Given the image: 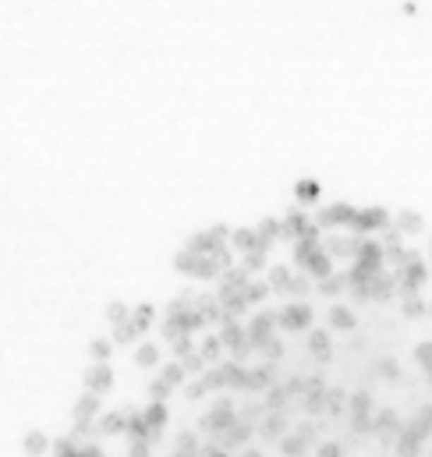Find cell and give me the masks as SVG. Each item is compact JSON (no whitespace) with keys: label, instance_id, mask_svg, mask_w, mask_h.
I'll return each instance as SVG.
<instances>
[{"label":"cell","instance_id":"obj_30","mask_svg":"<svg viewBox=\"0 0 432 457\" xmlns=\"http://www.w3.org/2000/svg\"><path fill=\"white\" fill-rule=\"evenodd\" d=\"M205 393H209V390H205V383H202V376H195V379H191V383L184 386V397H188V400H202Z\"/></svg>","mask_w":432,"mask_h":457},{"label":"cell","instance_id":"obj_1","mask_svg":"<svg viewBox=\"0 0 432 457\" xmlns=\"http://www.w3.org/2000/svg\"><path fill=\"white\" fill-rule=\"evenodd\" d=\"M238 422V404L231 400V397H216L212 400V408L198 418V429L202 432H209V436H220L224 429H231Z\"/></svg>","mask_w":432,"mask_h":457},{"label":"cell","instance_id":"obj_15","mask_svg":"<svg viewBox=\"0 0 432 457\" xmlns=\"http://www.w3.org/2000/svg\"><path fill=\"white\" fill-rule=\"evenodd\" d=\"M100 432L103 436H117V432H128V411H107L100 422Z\"/></svg>","mask_w":432,"mask_h":457},{"label":"cell","instance_id":"obj_18","mask_svg":"<svg viewBox=\"0 0 432 457\" xmlns=\"http://www.w3.org/2000/svg\"><path fill=\"white\" fill-rule=\"evenodd\" d=\"M135 362H138L142 369H156V365H163L160 344H138V351H135Z\"/></svg>","mask_w":432,"mask_h":457},{"label":"cell","instance_id":"obj_10","mask_svg":"<svg viewBox=\"0 0 432 457\" xmlns=\"http://www.w3.org/2000/svg\"><path fill=\"white\" fill-rule=\"evenodd\" d=\"M198 355H202V362L212 369V365H220V362H224L227 348L220 344V337H216V333H205V337H202V344H198Z\"/></svg>","mask_w":432,"mask_h":457},{"label":"cell","instance_id":"obj_25","mask_svg":"<svg viewBox=\"0 0 432 457\" xmlns=\"http://www.w3.org/2000/svg\"><path fill=\"white\" fill-rule=\"evenodd\" d=\"M89 355H92V362H107V358L114 355V340H107V337H96V340L89 344Z\"/></svg>","mask_w":432,"mask_h":457},{"label":"cell","instance_id":"obj_29","mask_svg":"<svg viewBox=\"0 0 432 457\" xmlns=\"http://www.w3.org/2000/svg\"><path fill=\"white\" fill-rule=\"evenodd\" d=\"M170 390H174V386H167V383H163L160 376H156V379L149 383V397H152V400H163V404H167V397H170Z\"/></svg>","mask_w":432,"mask_h":457},{"label":"cell","instance_id":"obj_28","mask_svg":"<svg viewBox=\"0 0 432 457\" xmlns=\"http://www.w3.org/2000/svg\"><path fill=\"white\" fill-rule=\"evenodd\" d=\"M110 340H114V344H131V340H138V330H135V326H131V319H128V323H121V326L114 330V337H110Z\"/></svg>","mask_w":432,"mask_h":457},{"label":"cell","instance_id":"obj_6","mask_svg":"<svg viewBox=\"0 0 432 457\" xmlns=\"http://www.w3.org/2000/svg\"><path fill=\"white\" fill-rule=\"evenodd\" d=\"M287 429H291V411H266V418L256 425V432L266 439H284Z\"/></svg>","mask_w":432,"mask_h":457},{"label":"cell","instance_id":"obj_7","mask_svg":"<svg viewBox=\"0 0 432 457\" xmlns=\"http://www.w3.org/2000/svg\"><path fill=\"white\" fill-rule=\"evenodd\" d=\"M110 386H114V369H110L107 362H96V365H92V369L85 372V390H89V393H100V397H103V393H107Z\"/></svg>","mask_w":432,"mask_h":457},{"label":"cell","instance_id":"obj_24","mask_svg":"<svg viewBox=\"0 0 432 457\" xmlns=\"http://www.w3.org/2000/svg\"><path fill=\"white\" fill-rule=\"evenodd\" d=\"M397 231H400L404 238H407V235H418V231H421V216H418V213H400V216H397Z\"/></svg>","mask_w":432,"mask_h":457},{"label":"cell","instance_id":"obj_11","mask_svg":"<svg viewBox=\"0 0 432 457\" xmlns=\"http://www.w3.org/2000/svg\"><path fill=\"white\" fill-rule=\"evenodd\" d=\"M326 323H330L333 330H344V333H351V330L358 326V316H354L347 305H330V312H326Z\"/></svg>","mask_w":432,"mask_h":457},{"label":"cell","instance_id":"obj_31","mask_svg":"<svg viewBox=\"0 0 432 457\" xmlns=\"http://www.w3.org/2000/svg\"><path fill=\"white\" fill-rule=\"evenodd\" d=\"M316 457H344V446H340L337 439H326V443H319Z\"/></svg>","mask_w":432,"mask_h":457},{"label":"cell","instance_id":"obj_14","mask_svg":"<svg viewBox=\"0 0 432 457\" xmlns=\"http://www.w3.org/2000/svg\"><path fill=\"white\" fill-rule=\"evenodd\" d=\"M231 249H238L241 256H248V252H256V249H266V245H263L259 231H234V235H231Z\"/></svg>","mask_w":432,"mask_h":457},{"label":"cell","instance_id":"obj_21","mask_svg":"<svg viewBox=\"0 0 432 457\" xmlns=\"http://www.w3.org/2000/svg\"><path fill=\"white\" fill-rule=\"evenodd\" d=\"M305 450H308V443H305L298 432H287V436L280 439V453H284V457H305Z\"/></svg>","mask_w":432,"mask_h":457},{"label":"cell","instance_id":"obj_26","mask_svg":"<svg viewBox=\"0 0 432 457\" xmlns=\"http://www.w3.org/2000/svg\"><path fill=\"white\" fill-rule=\"evenodd\" d=\"M414 362H418V369H421V372H428V376H432V340H421V344L414 348Z\"/></svg>","mask_w":432,"mask_h":457},{"label":"cell","instance_id":"obj_9","mask_svg":"<svg viewBox=\"0 0 432 457\" xmlns=\"http://www.w3.org/2000/svg\"><path fill=\"white\" fill-rule=\"evenodd\" d=\"M100 408H103V397L85 390V393L75 400V411H71V415H75V422H92V418L100 415Z\"/></svg>","mask_w":432,"mask_h":457},{"label":"cell","instance_id":"obj_22","mask_svg":"<svg viewBox=\"0 0 432 457\" xmlns=\"http://www.w3.org/2000/svg\"><path fill=\"white\" fill-rule=\"evenodd\" d=\"M291 280H294V277H291V270H287V266H273V270H270V287H273V291L287 295Z\"/></svg>","mask_w":432,"mask_h":457},{"label":"cell","instance_id":"obj_19","mask_svg":"<svg viewBox=\"0 0 432 457\" xmlns=\"http://www.w3.org/2000/svg\"><path fill=\"white\" fill-rule=\"evenodd\" d=\"M160 379H163L167 386H181V383H188V372H184L181 362H163V365H160Z\"/></svg>","mask_w":432,"mask_h":457},{"label":"cell","instance_id":"obj_17","mask_svg":"<svg viewBox=\"0 0 432 457\" xmlns=\"http://www.w3.org/2000/svg\"><path fill=\"white\" fill-rule=\"evenodd\" d=\"M308 351L316 355V362H330V333L326 330H312L308 333Z\"/></svg>","mask_w":432,"mask_h":457},{"label":"cell","instance_id":"obj_34","mask_svg":"<svg viewBox=\"0 0 432 457\" xmlns=\"http://www.w3.org/2000/svg\"><path fill=\"white\" fill-rule=\"evenodd\" d=\"M198 457H231V453H227V450H224L220 443H212V439H209V443H202Z\"/></svg>","mask_w":432,"mask_h":457},{"label":"cell","instance_id":"obj_2","mask_svg":"<svg viewBox=\"0 0 432 457\" xmlns=\"http://www.w3.org/2000/svg\"><path fill=\"white\" fill-rule=\"evenodd\" d=\"M347 411H351V425L358 429V432H372V397H368V390H358V393H351L347 397Z\"/></svg>","mask_w":432,"mask_h":457},{"label":"cell","instance_id":"obj_40","mask_svg":"<svg viewBox=\"0 0 432 457\" xmlns=\"http://www.w3.org/2000/svg\"><path fill=\"white\" fill-rule=\"evenodd\" d=\"M170 457H188V453H177V450H174V453H170Z\"/></svg>","mask_w":432,"mask_h":457},{"label":"cell","instance_id":"obj_3","mask_svg":"<svg viewBox=\"0 0 432 457\" xmlns=\"http://www.w3.org/2000/svg\"><path fill=\"white\" fill-rule=\"evenodd\" d=\"M252 436H256V425H248V422H241V418H238L231 429H224L220 436H212V443H220V446L231 453V450H245V446H252V443H248Z\"/></svg>","mask_w":432,"mask_h":457},{"label":"cell","instance_id":"obj_35","mask_svg":"<svg viewBox=\"0 0 432 457\" xmlns=\"http://www.w3.org/2000/svg\"><path fill=\"white\" fill-rule=\"evenodd\" d=\"M316 195H319V184H316V181H305V184H298V198H301V202H312Z\"/></svg>","mask_w":432,"mask_h":457},{"label":"cell","instance_id":"obj_27","mask_svg":"<svg viewBox=\"0 0 432 457\" xmlns=\"http://www.w3.org/2000/svg\"><path fill=\"white\" fill-rule=\"evenodd\" d=\"M128 319H131V309H128L124 302H114V305H107V323L121 326V323H128Z\"/></svg>","mask_w":432,"mask_h":457},{"label":"cell","instance_id":"obj_37","mask_svg":"<svg viewBox=\"0 0 432 457\" xmlns=\"http://www.w3.org/2000/svg\"><path fill=\"white\" fill-rule=\"evenodd\" d=\"M294 432H298V436H301L308 446L316 443V425H312V422H298V429H294Z\"/></svg>","mask_w":432,"mask_h":457},{"label":"cell","instance_id":"obj_33","mask_svg":"<svg viewBox=\"0 0 432 457\" xmlns=\"http://www.w3.org/2000/svg\"><path fill=\"white\" fill-rule=\"evenodd\" d=\"M259 351H263V358H266V362H277V358L284 355V340H270V344H263Z\"/></svg>","mask_w":432,"mask_h":457},{"label":"cell","instance_id":"obj_32","mask_svg":"<svg viewBox=\"0 0 432 457\" xmlns=\"http://www.w3.org/2000/svg\"><path fill=\"white\" fill-rule=\"evenodd\" d=\"M407 302H404V316H421L425 312V302L418 298V295H404Z\"/></svg>","mask_w":432,"mask_h":457},{"label":"cell","instance_id":"obj_38","mask_svg":"<svg viewBox=\"0 0 432 457\" xmlns=\"http://www.w3.org/2000/svg\"><path fill=\"white\" fill-rule=\"evenodd\" d=\"M379 372H383V376H390V379H400V365H397L393 358H386V362H379Z\"/></svg>","mask_w":432,"mask_h":457},{"label":"cell","instance_id":"obj_8","mask_svg":"<svg viewBox=\"0 0 432 457\" xmlns=\"http://www.w3.org/2000/svg\"><path fill=\"white\" fill-rule=\"evenodd\" d=\"M400 429H404V425H400V415H397V411L379 408V411L372 415V432H379V439H397Z\"/></svg>","mask_w":432,"mask_h":457},{"label":"cell","instance_id":"obj_5","mask_svg":"<svg viewBox=\"0 0 432 457\" xmlns=\"http://www.w3.org/2000/svg\"><path fill=\"white\" fill-rule=\"evenodd\" d=\"M273 326H277V312H259L248 326H245V333H248V344L252 348H263V344H270L273 340Z\"/></svg>","mask_w":432,"mask_h":457},{"label":"cell","instance_id":"obj_16","mask_svg":"<svg viewBox=\"0 0 432 457\" xmlns=\"http://www.w3.org/2000/svg\"><path fill=\"white\" fill-rule=\"evenodd\" d=\"M142 418H145V425H149V429L163 432V425H167L170 411H167V404H163V400H152V404H149V408L142 411Z\"/></svg>","mask_w":432,"mask_h":457},{"label":"cell","instance_id":"obj_23","mask_svg":"<svg viewBox=\"0 0 432 457\" xmlns=\"http://www.w3.org/2000/svg\"><path fill=\"white\" fill-rule=\"evenodd\" d=\"M323 411H330V415L347 411V393H344V390H330V386H326V404H323Z\"/></svg>","mask_w":432,"mask_h":457},{"label":"cell","instance_id":"obj_12","mask_svg":"<svg viewBox=\"0 0 432 457\" xmlns=\"http://www.w3.org/2000/svg\"><path fill=\"white\" fill-rule=\"evenodd\" d=\"M22 446H25V453H29V457H47V453L54 450V439H50L43 429H32V432L22 439Z\"/></svg>","mask_w":432,"mask_h":457},{"label":"cell","instance_id":"obj_39","mask_svg":"<svg viewBox=\"0 0 432 457\" xmlns=\"http://www.w3.org/2000/svg\"><path fill=\"white\" fill-rule=\"evenodd\" d=\"M238 457H263V450H256V446H245Z\"/></svg>","mask_w":432,"mask_h":457},{"label":"cell","instance_id":"obj_4","mask_svg":"<svg viewBox=\"0 0 432 457\" xmlns=\"http://www.w3.org/2000/svg\"><path fill=\"white\" fill-rule=\"evenodd\" d=\"M277 323L284 330H312V309L301 305V302H291L287 309L277 312Z\"/></svg>","mask_w":432,"mask_h":457},{"label":"cell","instance_id":"obj_13","mask_svg":"<svg viewBox=\"0 0 432 457\" xmlns=\"http://www.w3.org/2000/svg\"><path fill=\"white\" fill-rule=\"evenodd\" d=\"M393 450H397L400 457H418V453H421V436H414L411 429H400L397 439H393Z\"/></svg>","mask_w":432,"mask_h":457},{"label":"cell","instance_id":"obj_36","mask_svg":"<svg viewBox=\"0 0 432 457\" xmlns=\"http://www.w3.org/2000/svg\"><path fill=\"white\" fill-rule=\"evenodd\" d=\"M128 457H152V450H149V443L131 439V443H128Z\"/></svg>","mask_w":432,"mask_h":457},{"label":"cell","instance_id":"obj_20","mask_svg":"<svg viewBox=\"0 0 432 457\" xmlns=\"http://www.w3.org/2000/svg\"><path fill=\"white\" fill-rule=\"evenodd\" d=\"M174 450L177 453H188V457H198V450H202V443H198V432H177V439H174Z\"/></svg>","mask_w":432,"mask_h":457}]
</instances>
